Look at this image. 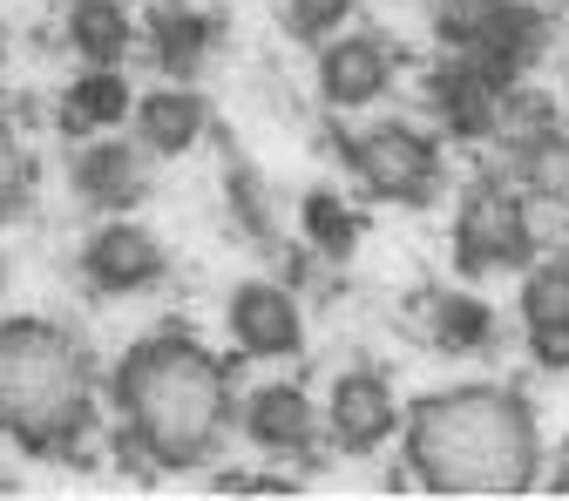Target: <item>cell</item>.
<instances>
[{"label":"cell","instance_id":"obj_1","mask_svg":"<svg viewBox=\"0 0 569 501\" xmlns=\"http://www.w3.org/2000/svg\"><path fill=\"white\" fill-rule=\"evenodd\" d=\"M109 407H116L122 454L142 461L150 474H190L203 461H218V448L238 427V387L224 360L177 325L136 339L116 360Z\"/></svg>","mask_w":569,"mask_h":501},{"label":"cell","instance_id":"obj_2","mask_svg":"<svg viewBox=\"0 0 569 501\" xmlns=\"http://www.w3.org/2000/svg\"><path fill=\"white\" fill-rule=\"evenodd\" d=\"M407 474L427 494H529L542 481V427L529 393L461 380L407 407Z\"/></svg>","mask_w":569,"mask_h":501},{"label":"cell","instance_id":"obj_3","mask_svg":"<svg viewBox=\"0 0 569 501\" xmlns=\"http://www.w3.org/2000/svg\"><path fill=\"white\" fill-rule=\"evenodd\" d=\"M96 360L54 319H0V441L76 461L96 434Z\"/></svg>","mask_w":569,"mask_h":501},{"label":"cell","instance_id":"obj_4","mask_svg":"<svg viewBox=\"0 0 569 501\" xmlns=\"http://www.w3.org/2000/svg\"><path fill=\"white\" fill-rule=\"evenodd\" d=\"M339 163L352 170L373 203H407V210H427L441 190H448V157L441 142L413 129V122H367V129H346L339 136Z\"/></svg>","mask_w":569,"mask_h":501},{"label":"cell","instance_id":"obj_5","mask_svg":"<svg viewBox=\"0 0 569 501\" xmlns=\"http://www.w3.org/2000/svg\"><path fill=\"white\" fill-rule=\"evenodd\" d=\"M435 34L455 61H475L495 82H522L549 48V28L529 0H441L435 8Z\"/></svg>","mask_w":569,"mask_h":501},{"label":"cell","instance_id":"obj_6","mask_svg":"<svg viewBox=\"0 0 569 501\" xmlns=\"http://www.w3.org/2000/svg\"><path fill=\"white\" fill-rule=\"evenodd\" d=\"M536 251L542 244H536V224H529V197L488 170L455 210V264L475 271V278H495V271H522Z\"/></svg>","mask_w":569,"mask_h":501},{"label":"cell","instance_id":"obj_7","mask_svg":"<svg viewBox=\"0 0 569 501\" xmlns=\"http://www.w3.org/2000/svg\"><path fill=\"white\" fill-rule=\"evenodd\" d=\"M82 284L96 299H136V292H157L170 278V251L150 224H136L129 210L122 218H102L89 238H82Z\"/></svg>","mask_w":569,"mask_h":501},{"label":"cell","instance_id":"obj_8","mask_svg":"<svg viewBox=\"0 0 569 501\" xmlns=\"http://www.w3.org/2000/svg\"><path fill=\"white\" fill-rule=\"evenodd\" d=\"M319 413H326V441H332L339 454H352V461L380 454L387 441H400V427H407L400 393H393V380H387L380 367H346V373L332 380V393H326Z\"/></svg>","mask_w":569,"mask_h":501},{"label":"cell","instance_id":"obj_9","mask_svg":"<svg viewBox=\"0 0 569 501\" xmlns=\"http://www.w3.org/2000/svg\"><path fill=\"white\" fill-rule=\"evenodd\" d=\"M400 76L393 61V41L373 34V28H339L332 41H319V102L332 116H360L373 109Z\"/></svg>","mask_w":569,"mask_h":501},{"label":"cell","instance_id":"obj_10","mask_svg":"<svg viewBox=\"0 0 569 501\" xmlns=\"http://www.w3.org/2000/svg\"><path fill=\"white\" fill-rule=\"evenodd\" d=\"M224 325H231V345L258 367H284L306 352V305L271 278H244L238 292L224 299Z\"/></svg>","mask_w":569,"mask_h":501},{"label":"cell","instance_id":"obj_11","mask_svg":"<svg viewBox=\"0 0 569 501\" xmlns=\"http://www.w3.org/2000/svg\"><path fill=\"white\" fill-rule=\"evenodd\" d=\"M238 427L244 441L271 461H312V448L326 441V413L312 407V393L299 380H264L238 400Z\"/></svg>","mask_w":569,"mask_h":501},{"label":"cell","instance_id":"obj_12","mask_svg":"<svg viewBox=\"0 0 569 501\" xmlns=\"http://www.w3.org/2000/svg\"><path fill=\"white\" fill-rule=\"evenodd\" d=\"M427 109H435L441 129L461 136V142H502V129L516 116V89L495 82V76H481L475 61H455L448 54L435 76H427Z\"/></svg>","mask_w":569,"mask_h":501},{"label":"cell","instance_id":"obj_13","mask_svg":"<svg viewBox=\"0 0 569 501\" xmlns=\"http://www.w3.org/2000/svg\"><path fill=\"white\" fill-rule=\"evenodd\" d=\"M516 325H522V345L536 367H549V373L569 367V251H536L522 264Z\"/></svg>","mask_w":569,"mask_h":501},{"label":"cell","instance_id":"obj_14","mask_svg":"<svg viewBox=\"0 0 569 501\" xmlns=\"http://www.w3.org/2000/svg\"><path fill=\"white\" fill-rule=\"evenodd\" d=\"M495 177L509 190H522L529 203H562L569 197V136L549 116H522V102H516V116L502 129V170Z\"/></svg>","mask_w":569,"mask_h":501},{"label":"cell","instance_id":"obj_15","mask_svg":"<svg viewBox=\"0 0 569 501\" xmlns=\"http://www.w3.org/2000/svg\"><path fill=\"white\" fill-rule=\"evenodd\" d=\"M150 150L142 142H122V136H96L76 150V163H68V183H76V197L89 210H102V218H122V210H136L142 197H150Z\"/></svg>","mask_w":569,"mask_h":501},{"label":"cell","instance_id":"obj_16","mask_svg":"<svg viewBox=\"0 0 569 501\" xmlns=\"http://www.w3.org/2000/svg\"><path fill=\"white\" fill-rule=\"evenodd\" d=\"M136 142L150 150L157 163L170 157H190L197 142L210 136V102L197 96V82H157V89H142L136 96Z\"/></svg>","mask_w":569,"mask_h":501},{"label":"cell","instance_id":"obj_17","mask_svg":"<svg viewBox=\"0 0 569 501\" xmlns=\"http://www.w3.org/2000/svg\"><path fill=\"white\" fill-rule=\"evenodd\" d=\"M142 48H150L163 82H197L210 48H218V21L203 8H190V0H157V8L142 14Z\"/></svg>","mask_w":569,"mask_h":501},{"label":"cell","instance_id":"obj_18","mask_svg":"<svg viewBox=\"0 0 569 501\" xmlns=\"http://www.w3.org/2000/svg\"><path fill=\"white\" fill-rule=\"evenodd\" d=\"M420 332L435 352H448V360H481V352H495V339H502V319H495L488 299L475 292H435L420 305Z\"/></svg>","mask_w":569,"mask_h":501},{"label":"cell","instance_id":"obj_19","mask_svg":"<svg viewBox=\"0 0 569 501\" xmlns=\"http://www.w3.org/2000/svg\"><path fill=\"white\" fill-rule=\"evenodd\" d=\"M129 116H136L129 76H122V68L82 61V76L68 82V96H61V129H68V136H109V129H122Z\"/></svg>","mask_w":569,"mask_h":501},{"label":"cell","instance_id":"obj_20","mask_svg":"<svg viewBox=\"0 0 569 501\" xmlns=\"http://www.w3.org/2000/svg\"><path fill=\"white\" fill-rule=\"evenodd\" d=\"M68 48L96 68H122V54L136 48L129 0H68Z\"/></svg>","mask_w":569,"mask_h":501},{"label":"cell","instance_id":"obj_21","mask_svg":"<svg viewBox=\"0 0 569 501\" xmlns=\"http://www.w3.org/2000/svg\"><path fill=\"white\" fill-rule=\"evenodd\" d=\"M299 231H306V244L319 258H352L360 251V210H352L339 190H312L299 203Z\"/></svg>","mask_w":569,"mask_h":501},{"label":"cell","instance_id":"obj_22","mask_svg":"<svg viewBox=\"0 0 569 501\" xmlns=\"http://www.w3.org/2000/svg\"><path fill=\"white\" fill-rule=\"evenodd\" d=\"M352 8H360V0H278V21H284V34H292V41L319 48L339 28H352Z\"/></svg>","mask_w":569,"mask_h":501},{"label":"cell","instance_id":"obj_23","mask_svg":"<svg viewBox=\"0 0 569 501\" xmlns=\"http://www.w3.org/2000/svg\"><path fill=\"white\" fill-rule=\"evenodd\" d=\"M34 197V157L21 150V136H14V122L0 116V224L14 218V210Z\"/></svg>","mask_w":569,"mask_h":501},{"label":"cell","instance_id":"obj_24","mask_svg":"<svg viewBox=\"0 0 569 501\" xmlns=\"http://www.w3.org/2000/svg\"><path fill=\"white\" fill-rule=\"evenodd\" d=\"M556 488H562V494H569V461H562V468H556Z\"/></svg>","mask_w":569,"mask_h":501},{"label":"cell","instance_id":"obj_25","mask_svg":"<svg viewBox=\"0 0 569 501\" xmlns=\"http://www.w3.org/2000/svg\"><path fill=\"white\" fill-rule=\"evenodd\" d=\"M0 61H8V34H0Z\"/></svg>","mask_w":569,"mask_h":501},{"label":"cell","instance_id":"obj_26","mask_svg":"<svg viewBox=\"0 0 569 501\" xmlns=\"http://www.w3.org/2000/svg\"><path fill=\"white\" fill-rule=\"evenodd\" d=\"M0 292H8V271H0Z\"/></svg>","mask_w":569,"mask_h":501},{"label":"cell","instance_id":"obj_27","mask_svg":"<svg viewBox=\"0 0 569 501\" xmlns=\"http://www.w3.org/2000/svg\"><path fill=\"white\" fill-rule=\"evenodd\" d=\"M0 488H8V481H0Z\"/></svg>","mask_w":569,"mask_h":501}]
</instances>
